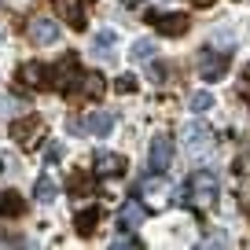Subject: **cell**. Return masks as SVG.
Wrapping results in <instances>:
<instances>
[{"instance_id":"1","label":"cell","mask_w":250,"mask_h":250,"mask_svg":"<svg viewBox=\"0 0 250 250\" xmlns=\"http://www.w3.org/2000/svg\"><path fill=\"white\" fill-rule=\"evenodd\" d=\"M44 78H48V92H70V85L81 78V62H78V52H66L59 62L44 66Z\"/></svg>"},{"instance_id":"2","label":"cell","mask_w":250,"mask_h":250,"mask_svg":"<svg viewBox=\"0 0 250 250\" xmlns=\"http://www.w3.org/2000/svg\"><path fill=\"white\" fill-rule=\"evenodd\" d=\"M8 136H11L22 151H33V147H41V140H44V122H41L37 114L15 118V122L8 125Z\"/></svg>"},{"instance_id":"3","label":"cell","mask_w":250,"mask_h":250,"mask_svg":"<svg viewBox=\"0 0 250 250\" xmlns=\"http://www.w3.org/2000/svg\"><path fill=\"white\" fill-rule=\"evenodd\" d=\"M103 96H107V78L103 74H88V70H81V78L70 85V92H66V100H74V103H100Z\"/></svg>"},{"instance_id":"4","label":"cell","mask_w":250,"mask_h":250,"mask_svg":"<svg viewBox=\"0 0 250 250\" xmlns=\"http://www.w3.org/2000/svg\"><path fill=\"white\" fill-rule=\"evenodd\" d=\"M188 195L195 199V203H203V206H213V203H217V195H221L217 173H213V169H199L195 177L188 180Z\"/></svg>"},{"instance_id":"5","label":"cell","mask_w":250,"mask_h":250,"mask_svg":"<svg viewBox=\"0 0 250 250\" xmlns=\"http://www.w3.org/2000/svg\"><path fill=\"white\" fill-rule=\"evenodd\" d=\"M147 22L155 26L158 33H166V37H184V33L191 30V19H188L184 11H147Z\"/></svg>"},{"instance_id":"6","label":"cell","mask_w":250,"mask_h":250,"mask_svg":"<svg viewBox=\"0 0 250 250\" xmlns=\"http://www.w3.org/2000/svg\"><path fill=\"white\" fill-rule=\"evenodd\" d=\"M59 19L52 15H33L30 22H26V37L33 41V44H55L59 41Z\"/></svg>"},{"instance_id":"7","label":"cell","mask_w":250,"mask_h":250,"mask_svg":"<svg viewBox=\"0 0 250 250\" xmlns=\"http://www.w3.org/2000/svg\"><path fill=\"white\" fill-rule=\"evenodd\" d=\"M225 74H228V52L203 48V52H199V78L203 81H221Z\"/></svg>"},{"instance_id":"8","label":"cell","mask_w":250,"mask_h":250,"mask_svg":"<svg viewBox=\"0 0 250 250\" xmlns=\"http://www.w3.org/2000/svg\"><path fill=\"white\" fill-rule=\"evenodd\" d=\"M173 151H177V144H173L169 133L155 136V140H151V147H147V166H151V173H162L166 166L173 162Z\"/></svg>"},{"instance_id":"9","label":"cell","mask_w":250,"mask_h":250,"mask_svg":"<svg viewBox=\"0 0 250 250\" xmlns=\"http://www.w3.org/2000/svg\"><path fill=\"white\" fill-rule=\"evenodd\" d=\"M184 147L191 151V155H206V151H213V133L206 129L203 122L188 125V129H184Z\"/></svg>"},{"instance_id":"10","label":"cell","mask_w":250,"mask_h":250,"mask_svg":"<svg viewBox=\"0 0 250 250\" xmlns=\"http://www.w3.org/2000/svg\"><path fill=\"white\" fill-rule=\"evenodd\" d=\"M26 210H30V203H26L22 191H0V217L19 221V217H26Z\"/></svg>"},{"instance_id":"11","label":"cell","mask_w":250,"mask_h":250,"mask_svg":"<svg viewBox=\"0 0 250 250\" xmlns=\"http://www.w3.org/2000/svg\"><path fill=\"white\" fill-rule=\"evenodd\" d=\"M85 4H88V0H59V11H62V19H66V26H70V30L74 33H81V30H85Z\"/></svg>"},{"instance_id":"12","label":"cell","mask_w":250,"mask_h":250,"mask_svg":"<svg viewBox=\"0 0 250 250\" xmlns=\"http://www.w3.org/2000/svg\"><path fill=\"white\" fill-rule=\"evenodd\" d=\"M100 221H103V210L100 206H88V210H78L74 213V232L81 235V239H88V235L100 228Z\"/></svg>"},{"instance_id":"13","label":"cell","mask_w":250,"mask_h":250,"mask_svg":"<svg viewBox=\"0 0 250 250\" xmlns=\"http://www.w3.org/2000/svg\"><path fill=\"white\" fill-rule=\"evenodd\" d=\"M19 85H26V88H37V92H48L44 66H41V62H22V66H19Z\"/></svg>"},{"instance_id":"14","label":"cell","mask_w":250,"mask_h":250,"mask_svg":"<svg viewBox=\"0 0 250 250\" xmlns=\"http://www.w3.org/2000/svg\"><path fill=\"white\" fill-rule=\"evenodd\" d=\"M125 158L122 155H114V151H100L96 155V177H122L125 173Z\"/></svg>"},{"instance_id":"15","label":"cell","mask_w":250,"mask_h":250,"mask_svg":"<svg viewBox=\"0 0 250 250\" xmlns=\"http://www.w3.org/2000/svg\"><path fill=\"white\" fill-rule=\"evenodd\" d=\"M144 221H147V210H144L140 199H129V203H122V210H118V225H122V228H140Z\"/></svg>"},{"instance_id":"16","label":"cell","mask_w":250,"mask_h":250,"mask_svg":"<svg viewBox=\"0 0 250 250\" xmlns=\"http://www.w3.org/2000/svg\"><path fill=\"white\" fill-rule=\"evenodd\" d=\"M114 48H118V37L110 30H100V33H92V55L100 62H110L114 59Z\"/></svg>"},{"instance_id":"17","label":"cell","mask_w":250,"mask_h":250,"mask_svg":"<svg viewBox=\"0 0 250 250\" xmlns=\"http://www.w3.org/2000/svg\"><path fill=\"white\" fill-rule=\"evenodd\" d=\"M110 129H114V114H110V110H88L85 114V133L107 136Z\"/></svg>"},{"instance_id":"18","label":"cell","mask_w":250,"mask_h":250,"mask_svg":"<svg viewBox=\"0 0 250 250\" xmlns=\"http://www.w3.org/2000/svg\"><path fill=\"white\" fill-rule=\"evenodd\" d=\"M66 188H70V195L74 199H81V195H92V191H96V177H92V173H70V180H66Z\"/></svg>"},{"instance_id":"19","label":"cell","mask_w":250,"mask_h":250,"mask_svg":"<svg viewBox=\"0 0 250 250\" xmlns=\"http://www.w3.org/2000/svg\"><path fill=\"white\" fill-rule=\"evenodd\" d=\"M173 74H177V66H173V62H158V59H151V66H147L151 85H166V81H173Z\"/></svg>"},{"instance_id":"20","label":"cell","mask_w":250,"mask_h":250,"mask_svg":"<svg viewBox=\"0 0 250 250\" xmlns=\"http://www.w3.org/2000/svg\"><path fill=\"white\" fill-rule=\"evenodd\" d=\"M33 195H37V203H55V195H59V188H55L52 177H37V184H33Z\"/></svg>"},{"instance_id":"21","label":"cell","mask_w":250,"mask_h":250,"mask_svg":"<svg viewBox=\"0 0 250 250\" xmlns=\"http://www.w3.org/2000/svg\"><path fill=\"white\" fill-rule=\"evenodd\" d=\"M129 55H133V59H140V62L155 59V41H147V37L133 41V48H129Z\"/></svg>"},{"instance_id":"22","label":"cell","mask_w":250,"mask_h":250,"mask_svg":"<svg viewBox=\"0 0 250 250\" xmlns=\"http://www.w3.org/2000/svg\"><path fill=\"white\" fill-rule=\"evenodd\" d=\"M110 247H114V250H140L144 243L133 235V228H125V232H118V235H114V243H110Z\"/></svg>"},{"instance_id":"23","label":"cell","mask_w":250,"mask_h":250,"mask_svg":"<svg viewBox=\"0 0 250 250\" xmlns=\"http://www.w3.org/2000/svg\"><path fill=\"white\" fill-rule=\"evenodd\" d=\"M188 107L195 110V114H206V110H210V107H217V103H213V96H210V92H195L191 100H188Z\"/></svg>"},{"instance_id":"24","label":"cell","mask_w":250,"mask_h":250,"mask_svg":"<svg viewBox=\"0 0 250 250\" xmlns=\"http://www.w3.org/2000/svg\"><path fill=\"white\" fill-rule=\"evenodd\" d=\"M118 92H136V78L133 74H122V78H118Z\"/></svg>"},{"instance_id":"25","label":"cell","mask_w":250,"mask_h":250,"mask_svg":"<svg viewBox=\"0 0 250 250\" xmlns=\"http://www.w3.org/2000/svg\"><path fill=\"white\" fill-rule=\"evenodd\" d=\"M44 158H48V162H59V158H62V144H48V147H44Z\"/></svg>"},{"instance_id":"26","label":"cell","mask_w":250,"mask_h":250,"mask_svg":"<svg viewBox=\"0 0 250 250\" xmlns=\"http://www.w3.org/2000/svg\"><path fill=\"white\" fill-rule=\"evenodd\" d=\"M22 235H8V232H0V247H22Z\"/></svg>"},{"instance_id":"27","label":"cell","mask_w":250,"mask_h":250,"mask_svg":"<svg viewBox=\"0 0 250 250\" xmlns=\"http://www.w3.org/2000/svg\"><path fill=\"white\" fill-rule=\"evenodd\" d=\"M158 188H162V184H158V177H147V180H144V191H158Z\"/></svg>"},{"instance_id":"28","label":"cell","mask_w":250,"mask_h":250,"mask_svg":"<svg viewBox=\"0 0 250 250\" xmlns=\"http://www.w3.org/2000/svg\"><path fill=\"white\" fill-rule=\"evenodd\" d=\"M247 166H250V147H247V155H243L239 162H235V169H247Z\"/></svg>"},{"instance_id":"29","label":"cell","mask_w":250,"mask_h":250,"mask_svg":"<svg viewBox=\"0 0 250 250\" xmlns=\"http://www.w3.org/2000/svg\"><path fill=\"white\" fill-rule=\"evenodd\" d=\"M191 4H195V8H210L213 0H191Z\"/></svg>"},{"instance_id":"30","label":"cell","mask_w":250,"mask_h":250,"mask_svg":"<svg viewBox=\"0 0 250 250\" xmlns=\"http://www.w3.org/2000/svg\"><path fill=\"white\" fill-rule=\"evenodd\" d=\"M4 166H8V162H4V158H0V169H4Z\"/></svg>"},{"instance_id":"31","label":"cell","mask_w":250,"mask_h":250,"mask_svg":"<svg viewBox=\"0 0 250 250\" xmlns=\"http://www.w3.org/2000/svg\"><path fill=\"white\" fill-rule=\"evenodd\" d=\"M247 213H250V206H247Z\"/></svg>"},{"instance_id":"32","label":"cell","mask_w":250,"mask_h":250,"mask_svg":"<svg viewBox=\"0 0 250 250\" xmlns=\"http://www.w3.org/2000/svg\"><path fill=\"white\" fill-rule=\"evenodd\" d=\"M0 4H4V0H0Z\"/></svg>"}]
</instances>
